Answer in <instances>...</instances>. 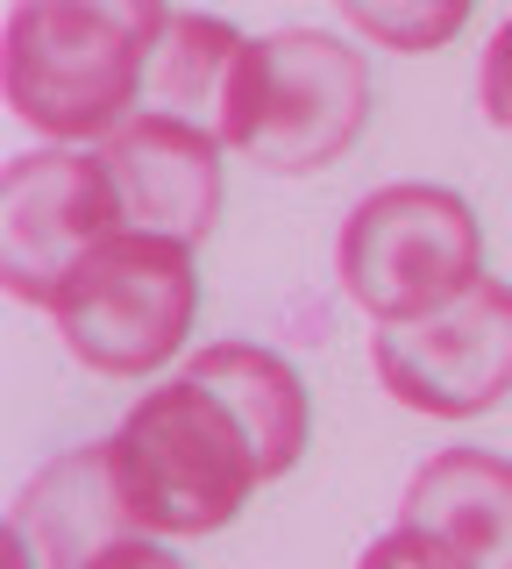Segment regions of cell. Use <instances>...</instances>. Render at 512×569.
Masks as SVG:
<instances>
[{
    "mask_svg": "<svg viewBox=\"0 0 512 569\" xmlns=\"http://www.w3.org/2000/svg\"><path fill=\"white\" fill-rule=\"evenodd\" d=\"M357 569H470L455 548H441L434 533H420V527H392V533H378V541L357 556Z\"/></svg>",
    "mask_w": 512,
    "mask_h": 569,
    "instance_id": "cell-14",
    "label": "cell"
},
{
    "mask_svg": "<svg viewBox=\"0 0 512 569\" xmlns=\"http://www.w3.org/2000/svg\"><path fill=\"white\" fill-rule=\"evenodd\" d=\"M342 284L378 320H420L484 278V228L449 186H378L342 221Z\"/></svg>",
    "mask_w": 512,
    "mask_h": 569,
    "instance_id": "cell-4",
    "label": "cell"
},
{
    "mask_svg": "<svg viewBox=\"0 0 512 569\" xmlns=\"http://www.w3.org/2000/svg\"><path fill=\"white\" fill-rule=\"evenodd\" d=\"M171 0H14L0 86L8 114L50 142H108L143 100Z\"/></svg>",
    "mask_w": 512,
    "mask_h": 569,
    "instance_id": "cell-1",
    "label": "cell"
},
{
    "mask_svg": "<svg viewBox=\"0 0 512 569\" xmlns=\"http://www.w3.org/2000/svg\"><path fill=\"white\" fill-rule=\"evenodd\" d=\"M93 569H185V562L171 556V548L143 541V533H129V541H121V548H108V556H100Z\"/></svg>",
    "mask_w": 512,
    "mask_h": 569,
    "instance_id": "cell-16",
    "label": "cell"
},
{
    "mask_svg": "<svg viewBox=\"0 0 512 569\" xmlns=\"http://www.w3.org/2000/svg\"><path fill=\"white\" fill-rule=\"evenodd\" d=\"M370 363L405 413L428 420L491 413L512 391V284L484 271L449 307L420 320H384L370 335Z\"/></svg>",
    "mask_w": 512,
    "mask_h": 569,
    "instance_id": "cell-6",
    "label": "cell"
},
{
    "mask_svg": "<svg viewBox=\"0 0 512 569\" xmlns=\"http://www.w3.org/2000/svg\"><path fill=\"white\" fill-rule=\"evenodd\" d=\"M399 520L455 548L470 569H512V456L491 449L428 456L405 485Z\"/></svg>",
    "mask_w": 512,
    "mask_h": 569,
    "instance_id": "cell-10",
    "label": "cell"
},
{
    "mask_svg": "<svg viewBox=\"0 0 512 569\" xmlns=\"http://www.w3.org/2000/svg\"><path fill=\"white\" fill-rule=\"evenodd\" d=\"M58 320L64 349L100 378H143L164 370L185 349L192 313H200V278H192V242L121 228L58 284L43 307Z\"/></svg>",
    "mask_w": 512,
    "mask_h": 569,
    "instance_id": "cell-3",
    "label": "cell"
},
{
    "mask_svg": "<svg viewBox=\"0 0 512 569\" xmlns=\"http://www.w3.org/2000/svg\"><path fill=\"white\" fill-rule=\"evenodd\" d=\"M242 71H250V36L235 22H221V14H171L157 64H150V107L221 142L228 114H235V93H242Z\"/></svg>",
    "mask_w": 512,
    "mask_h": 569,
    "instance_id": "cell-12",
    "label": "cell"
},
{
    "mask_svg": "<svg viewBox=\"0 0 512 569\" xmlns=\"http://www.w3.org/2000/svg\"><path fill=\"white\" fill-rule=\"evenodd\" d=\"M349 14V29L370 36L384 50H441L455 43L476 0H334Z\"/></svg>",
    "mask_w": 512,
    "mask_h": 569,
    "instance_id": "cell-13",
    "label": "cell"
},
{
    "mask_svg": "<svg viewBox=\"0 0 512 569\" xmlns=\"http://www.w3.org/2000/svg\"><path fill=\"white\" fill-rule=\"evenodd\" d=\"M8 569H43V562H29V541L8 527Z\"/></svg>",
    "mask_w": 512,
    "mask_h": 569,
    "instance_id": "cell-17",
    "label": "cell"
},
{
    "mask_svg": "<svg viewBox=\"0 0 512 569\" xmlns=\"http://www.w3.org/2000/svg\"><path fill=\"white\" fill-rule=\"evenodd\" d=\"M476 100H484V121L512 129V14L499 22V36L484 43V71H476Z\"/></svg>",
    "mask_w": 512,
    "mask_h": 569,
    "instance_id": "cell-15",
    "label": "cell"
},
{
    "mask_svg": "<svg viewBox=\"0 0 512 569\" xmlns=\"http://www.w3.org/2000/svg\"><path fill=\"white\" fill-rule=\"evenodd\" d=\"M121 192V221L143 236H171V242H207L221 221L228 178H221V142L207 129H192L179 114H129L121 129L100 142Z\"/></svg>",
    "mask_w": 512,
    "mask_h": 569,
    "instance_id": "cell-8",
    "label": "cell"
},
{
    "mask_svg": "<svg viewBox=\"0 0 512 569\" xmlns=\"http://www.w3.org/2000/svg\"><path fill=\"white\" fill-rule=\"evenodd\" d=\"M114 485L143 533H221L263 485L250 427L200 378H171L114 427Z\"/></svg>",
    "mask_w": 512,
    "mask_h": 569,
    "instance_id": "cell-2",
    "label": "cell"
},
{
    "mask_svg": "<svg viewBox=\"0 0 512 569\" xmlns=\"http://www.w3.org/2000/svg\"><path fill=\"white\" fill-rule=\"evenodd\" d=\"M370 129V64L342 36L321 29H278L263 36V86H257V129L250 164L271 178L321 171Z\"/></svg>",
    "mask_w": 512,
    "mask_h": 569,
    "instance_id": "cell-7",
    "label": "cell"
},
{
    "mask_svg": "<svg viewBox=\"0 0 512 569\" xmlns=\"http://www.w3.org/2000/svg\"><path fill=\"white\" fill-rule=\"evenodd\" d=\"M121 228L129 221H121L108 157L72 150V142L8 157V171H0V284H8V299L50 307L58 284Z\"/></svg>",
    "mask_w": 512,
    "mask_h": 569,
    "instance_id": "cell-5",
    "label": "cell"
},
{
    "mask_svg": "<svg viewBox=\"0 0 512 569\" xmlns=\"http://www.w3.org/2000/svg\"><path fill=\"white\" fill-rule=\"evenodd\" d=\"M14 533L43 569H93L108 548L135 533V512L114 485V441L50 456L14 498Z\"/></svg>",
    "mask_w": 512,
    "mask_h": 569,
    "instance_id": "cell-9",
    "label": "cell"
},
{
    "mask_svg": "<svg viewBox=\"0 0 512 569\" xmlns=\"http://www.w3.org/2000/svg\"><path fill=\"white\" fill-rule=\"evenodd\" d=\"M185 378H200L207 391H221L228 413L250 427L257 462H263V485H271V477H285L292 462L307 456L313 406H307L299 370H292L278 349H263V342H207V349L185 363Z\"/></svg>",
    "mask_w": 512,
    "mask_h": 569,
    "instance_id": "cell-11",
    "label": "cell"
}]
</instances>
